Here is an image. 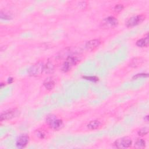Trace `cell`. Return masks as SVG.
I'll return each mask as SVG.
<instances>
[{
  "instance_id": "9",
  "label": "cell",
  "mask_w": 149,
  "mask_h": 149,
  "mask_svg": "<svg viewBox=\"0 0 149 149\" xmlns=\"http://www.w3.org/2000/svg\"><path fill=\"white\" fill-rule=\"evenodd\" d=\"M101 43V42L98 39H95L88 41L86 44V47L88 50H94L98 47Z\"/></svg>"
},
{
  "instance_id": "12",
  "label": "cell",
  "mask_w": 149,
  "mask_h": 149,
  "mask_svg": "<svg viewBox=\"0 0 149 149\" xmlns=\"http://www.w3.org/2000/svg\"><path fill=\"white\" fill-rule=\"evenodd\" d=\"M149 40H148V37L147 35V36L144 38L141 39L137 41L136 45L139 47H146L148 46Z\"/></svg>"
},
{
  "instance_id": "22",
  "label": "cell",
  "mask_w": 149,
  "mask_h": 149,
  "mask_svg": "<svg viewBox=\"0 0 149 149\" xmlns=\"http://www.w3.org/2000/svg\"><path fill=\"white\" fill-rule=\"evenodd\" d=\"M148 115H147V116H146L145 117H144V120H146L147 122L148 121Z\"/></svg>"
},
{
  "instance_id": "15",
  "label": "cell",
  "mask_w": 149,
  "mask_h": 149,
  "mask_svg": "<svg viewBox=\"0 0 149 149\" xmlns=\"http://www.w3.org/2000/svg\"><path fill=\"white\" fill-rule=\"evenodd\" d=\"M146 146V142L143 139H139L137 140L135 144V147L137 148H144Z\"/></svg>"
},
{
  "instance_id": "20",
  "label": "cell",
  "mask_w": 149,
  "mask_h": 149,
  "mask_svg": "<svg viewBox=\"0 0 149 149\" xmlns=\"http://www.w3.org/2000/svg\"><path fill=\"white\" fill-rule=\"evenodd\" d=\"M148 74L147 73H139V74H137L136 75H135L133 77V79H138L140 77H148Z\"/></svg>"
},
{
  "instance_id": "14",
  "label": "cell",
  "mask_w": 149,
  "mask_h": 149,
  "mask_svg": "<svg viewBox=\"0 0 149 149\" xmlns=\"http://www.w3.org/2000/svg\"><path fill=\"white\" fill-rule=\"evenodd\" d=\"M44 71L46 72V73H51L54 72V66L53 65V64L48 61L47 63V64L45 65V68H44Z\"/></svg>"
},
{
  "instance_id": "3",
  "label": "cell",
  "mask_w": 149,
  "mask_h": 149,
  "mask_svg": "<svg viewBox=\"0 0 149 149\" xmlns=\"http://www.w3.org/2000/svg\"><path fill=\"white\" fill-rule=\"evenodd\" d=\"M78 59L74 56H69L67 59L62 67V71L64 72H67L71 68L76 65L78 62Z\"/></svg>"
},
{
  "instance_id": "16",
  "label": "cell",
  "mask_w": 149,
  "mask_h": 149,
  "mask_svg": "<svg viewBox=\"0 0 149 149\" xmlns=\"http://www.w3.org/2000/svg\"><path fill=\"white\" fill-rule=\"evenodd\" d=\"M148 132V127H144L142 128L139 132H138V134L139 135V136H144L146 135H147Z\"/></svg>"
},
{
  "instance_id": "10",
  "label": "cell",
  "mask_w": 149,
  "mask_h": 149,
  "mask_svg": "<svg viewBox=\"0 0 149 149\" xmlns=\"http://www.w3.org/2000/svg\"><path fill=\"white\" fill-rule=\"evenodd\" d=\"M44 87L48 90H51L54 88L55 85V82L54 80L51 78H47L45 79L43 82Z\"/></svg>"
},
{
  "instance_id": "2",
  "label": "cell",
  "mask_w": 149,
  "mask_h": 149,
  "mask_svg": "<svg viewBox=\"0 0 149 149\" xmlns=\"http://www.w3.org/2000/svg\"><path fill=\"white\" fill-rule=\"evenodd\" d=\"M45 65L42 62L37 63L33 64L28 70V74L29 76L37 77L40 76L44 71Z\"/></svg>"
},
{
  "instance_id": "13",
  "label": "cell",
  "mask_w": 149,
  "mask_h": 149,
  "mask_svg": "<svg viewBox=\"0 0 149 149\" xmlns=\"http://www.w3.org/2000/svg\"><path fill=\"white\" fill-rule=\"evenodd\" d=\"M144 63V59L142 58H136L132 60L130 66L133 68H136L140 66Z\"/></svg>"
},
{
  "instance_id": "4",
  "label": "cell",
  "mask_w": 149,
  "mask_h": 149,
  "mask_svg": "<svg viewBox=\"0 0 149 149\" xmlns=\"http://www.w3.org/2000/svg\"><path fill=\"white\" fill-rule=\"evenodd\" d=\"M118 148H127L131 146L132 140L128 137H124L117 139L114 143Z\"/></svg>"
},
{
  "instance_id": "1",
  "label": "cell",
  "mask_w": 149,
  "mask_h": 149,
  "mask_svg": "<svg viewBox=\"0 0 149 149\" xmlns=\"http://www.w3.org/2000/svg\"><path fill=\"white\" fill-rule=\"evenodd\" d=\"M46 123L51 129L55 131L61 129L64 125L63 121L53 114H50L47 116Z\"/></svg>"
},
{
  "instance_id": "17",
  "label": "cell",
  "mask_w": 149,
  "mask_h": 149,
  "mask_svg": "<svg viewBox=\"0 0 149 149\" xmlns=\"http://www.w3.org/2000/svg\"><path fill=\"white\" fill-rule=\"evenodd\" d=\"M0 16H1V18L2 19H11V17L10 15H9L8 14H5V12L4 13L3 11L1 12Z\"/></svg>"
},
{
  "instance_id": "8",
  "label": "cell",
  "mask_w": 149,
  "mask_h": 149,
  "mask_svg": "<svg viewBox=\"0 0 149 149\" xmlns=\"http://www.w3.org/2000/svg\"><path fill=\"white\" fill-rule=\"evenodd\" d=\"M118 20L113 16H109L105 18L103 22V26L107 27H115L118 24Z\"/></svg>"
},
{
  "instance_id": "18",
  "label": "cell",
  "mask_w": 149,
  "mask_h": 149,
  "mask_svg": "<svg viewBox=\"0 0 149 149\" xmlns=\"http://www.w3.org/2000/svg\"><path fill=\"white\" fill-rule=\"evenodd\" d=\"M36 135L40 138L43 139L46 136V133L43 131H37L36 132Z\"/></svg>"
},
{
  "instance_id": "6",
  "label": "cell",
  "mask_w": 149,
  "mask_h": 149,
  "mask_svg": "<svg viewBox=\"0 0 149 149\" xmlns=\"http://www.w3.org/2000/svg\"><path fill=\"white\" fill-rule=\"evenodd\" d=\"M19 115V111L16 109H12L9 110L4 112L2 113L0 116V118H1V121H4V120H10L11 119L15 118L18 116Z\"/></svg>"
},
{
  "instance_id": "7",
  "label": "cell",
  "mask_w": 149,
  "mask_h": 149,
  "mask_svg": "<svg viewBox=\"0 0 149 149\" xmlns=\"http://www.w3.org/2000/svg\"><path fill=\"white\" fill-rule=\"evenodd\" d=\"M29 142V137L26 135H20L16 140V146L18 148H22L24 147L28 144Z\"/></svg>"
},
{
  "instance_id": "11",
  "label": "cell",
  "mask_w": 149,
  "mask_h": 149,
  "mask_svg": "<svg viewBox=\"0 0 149 149\" xmlns=\"http://www.w3.org/2000/svg\"><path fill=\"white\" fill-rule=\"evenodd\" d=\"M101 125V123L97 120L92 121L87 125V128L90 130H95L99 128Z\"/></svg>"
},
{
  "instance_id": "5",
  "label": "cell",
  "mask_w": 149,
  "mask_h": 149,
  "mask_svg": "<svg viewBox=\"0 0 149 149\" xmlns=\"http://www.w3.org/2000/svg\"><path fill=\"white\" fill-rule=\"evenodd\" d=\"M145 16L143 15H138L130 18L126 22V25L128 27L137 26L142 23L145 20Z\"/></svg>"
},
{
  "instance_id": "19",
  "label": "cell",
  "mask_w": 149,
  "mask_h": 149,
  "mask_svg": "<svg viewBox=\"0 0 149 149\" xmlns=\"http://www.w3.org/2000/svg\"><path fill=\"white\" fill-rule=\"evenodd\" d=\"M123 8H124V6L122 4H118L115 7L114 10L116 12H120L123 10Z\"/></svg>"
},
{
  "instance_id": "21",
  "label": "cell",
  "mask_w": 149,
  "mask_h": 149,
  "mask_svg": "<svg viewBox=\"0 0 149 149\" xmlns=\"http://www.w3.org/2000/svg\"><path fill=\"white\" fill-rule=\"evenodd\" d=\"M85 78H86L87 80H92V81H94V82H96V81H97L99 80V79L96 77H84Z\"/></svg>"
}]
</instances>
